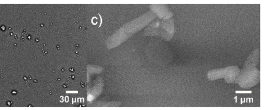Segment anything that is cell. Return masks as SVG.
<instances>
[{
    "instance_id": "1",
    "label": "cell",
    "mask_w": 264,
    "mask_h": 110,
    "mask_svg": "<svg viewBox=\"0 0 264 110\" xmlns=\"http://www.w3.org/2000/svg\"><path fill=\"white\" fill-rule=\"evenodd\" d=\"M260 72L256 67L243 68L238 79L239 85L243 88H250L260 82Z\"/></svg>"
},
{
    "instance_id": "3",
    "label": "cell",
    "mask_w": 264,
    "mask_h": 110,
    "mask_svg": "<svg viewBox=\"0 0 264 110\" xmlns=\"http://www.w3.org/2000/svg\"><path fill=\"white\" fill-rule=\"evenodd\" d=\"M162 30L164 39L170 41L174 35V25L173 19L165 20L163 22Z\"/></svg>"
},
{
    "instance_id": "4",
    "label": "cell",
    "mask_w": 264,
    "mask_h": 110,
    "mask_svg": "<svg viewBox=\"0 0 264 110\" xmlns=\"http://www.w3.org/2000/svg\"><path fill=\"white\" fill-rule=\"evenodd\" d=\"M260 52L259 49L253 51L249 56L244 63L243 68L256 67L259 62Z\"/></svg>"
},
{
    "instance_id": "2",
    "label": "cell",
    "mask_w": 264,
    "mask_h": 110,
    "mask_svg": "<svg viewBox=\"0 0 264 110\" xmlns=\"http://www.w3.org/2000/svg\"><path fill=\"white\" fill-rule=\"evenodd\" d=\"M240 73V70L238 67L230 66L212 70L208 72V77L211 81L224 78L227 83L234 84L237 83Z\"/></svg>"
}]
</instances>
